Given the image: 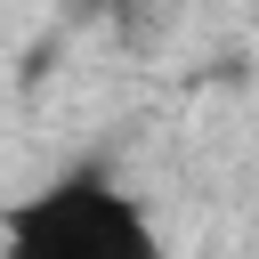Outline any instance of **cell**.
Returning a JSON list of instances; mask_svg holds the SVG:
<instances>
[{
    "label": "cell",
    "instance_id": "6da1fadb",
    "mask_svg": "<svg viewBox=\"0 0 259 259\" xmlns=\"http://www.w3.org/2000/svg\"><path fill=\"white\" fill-rule=\"evenodd\" d=\"M0 243L24 251V259H154L162 235L146 219L138 194H121L97 162L49 178L40 194L8 202L0 210Z\"/></svg>",
    "mask_w": 259,
    "mask_h": 259
},
{
    "label": "cell",
    "instance_id": "7a4b0ae2",
    "mask_svg": "<svg viewBox=\"0 0 259 259\" xmlns=\"http://www.w3.org/2000/svg\"><path fill=\"white\" fill-rule=\"evenodd\" d=\"M146 8H162V0H73V16H113L121 32H130V16H146Z\"/></svg>",
    "mask_w": 259,
    "mask_h": 259
}]
</instances>
